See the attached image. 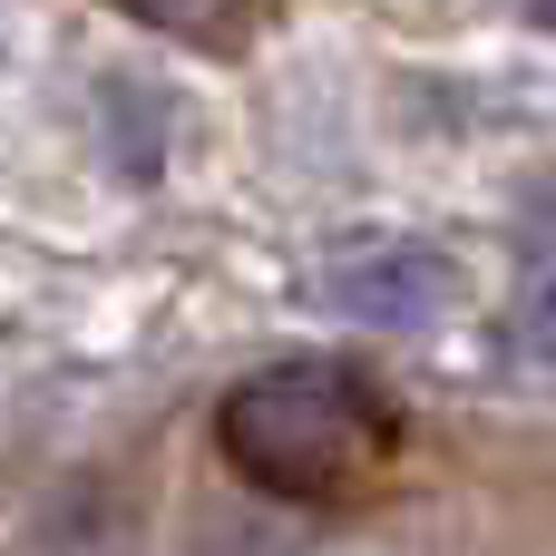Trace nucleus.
Wrapping results in <instances>:
<instances>
[{
    "label": "nucleus",
    "mask_w": 556,
    "mask_h": 556,
    "mask_svg": "<svg viewBox=\"0 0 556 556\" xmlns=\"http://www.w3.org/2000/svg\"><path fill=\"white\" fill-rule=\"evenodd\" d=\"M518 303H508V323H518V342L556 362V176L528 195V215H518Z\"/></svg>",
    "instance_id": "nucleus-3"
},
{
    "label": "nucleus",
    "mask_w": 556,
    "mask_h": 556,
    "mask_svg": "<svg viewBox=\"0 0 556 556\" xmlns=\"http://www.w3.org/2000/svg\"><path fill=\"white\" fill-rule=\"evenodd\" d=\"M450 293H459L450 254H430V244H362V254H342L323 274V303L371 323V332H420V323L450 313Z\"/></svg>",
    "instance_id": "nucleus-2"
},
{
    "label": "nucleus",
    "mask_w": 556,
    "mask_h": 556,
    "mask_svg": "<svg viewBox=\"0 0 556 556\" xmlns=\"http://www.w3.org/2000/svg\"><path fill=\"white\" fill-rule=\"evenodd\" d=\"M528 10H538V20H547V29H556V0H528Z\"/></svg>",
    "instance_id": "nucleus-4"
},
{
    "label": "nucleus",
    "mask_w": 556,
    "mask_h": 556,
    "mask_svg": "<svg viewBox=\"0 0 556 556\" xmlns=\"http://www.w3.org/2000/svg\"><path fill=\"white\" fill-rule=\"evenodd\" d=\"M391 440H401L391 401L342 362L254 371L215 410V450L235 459V479H254L274 498H342L391 459Z\"/></svg>",
    "instance_id": "nucleus-1"
}]
</instances>
